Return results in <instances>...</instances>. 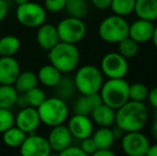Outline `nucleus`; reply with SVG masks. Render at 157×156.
<instances>
[{
	"mask_svg": "<svg viewBox=\"0 0 157 156\" xmlns=\"http://www.w3.org/2000/svg\"><path fill=\"white\" fill-rule=\"evenodd\" d=\"M19 151L23 156H48L52 152L47 138L34 133L28 134Z\"/></svg>",
	"mask_w": 157,
	"mask_h": 156,
	"instance_id": "obj_11",
	"label": "nucleus"
},
{
	"mask_svg": "<svg viewBox=\"0 0 157 156\" xmlns=\"http://www.w3.org/2000/svg\"><path fill=\"white\" fill-rule=\"evenodd\" d=\"M8 11H9V6L6 0H0V23L6 17Z\"/></svg>",
	"mask_w": 157,
	"mask_h": 156,
	"instance_id": "obj_40",
	"label": "nucleus"
},
{
	"mask_svg": "<svg viewBox=\"0 0 157 156\" xmlns=\"http://www.w3.org/2000/svg\"><path fill=\"white\" fill-rule=\"evenodd\" d=\"M147 156H157V142L154 144H151L147 150Z\"/></svg>",
	"mask_w": 157,
	"mask_h": 156,
	"instance_id": "obj_44",
	"label": "nucleus"
},
{
	"mask_svg": "<svg viewBox=\"0 0 157 156\" xmlns=\"http://www.w3.org/2000/svg\"><path fill=\"white\" fill-rule=\"evenodd\" d=\"M21 48V41L15 36L0 38V57H14Z\"/></svg>",
	"mask_w": 157,
	"mask_h": 156,
	"instance_id": "obj_25",
	"label": "nucleus"
},
{
	"mask_svg": "<svg viewBox=\"0 0 157 156\" xmlns=\"http://www.w3.org/2000/svg\"><path fill=\"white\" fill-rule=\"evenodd\" d=\"M101 103V98L99 93L95 94H81L74 104V112L79 115L91 116L92 111L95 109L97 105Z\"/></svg>",
	"mask_w": 157,
	"mask_h": 156,
	"instance_id": "obj_19",
	"label": "nucleus"
},
{
	"mask_svg": "<svg viewBox=\"0 0 157 156\" xmlns=\"http://www.w3.org/2000/svg\"><path fill=\"white\" fill-rule=\"evenodd\" d=\"M154 27H155V25L153 24V21L139 18L129 25L128 36L134 41H136L138 44L147 43L152 40Z\"/></svg>",
	"mask_w": 157,
	"mask_h": 156,
	"instance_id": "obj_15",
	"label": "nucleus"
},
{
	"mask_svg": "<svg viewBox=\"0 0 157 156\" xmlns=\"http://www.w3.org/2000/svg\"><path fill=\"white\" fill-rule=\"evenodd\" d=\"M61 156H87L85 154L82 150H81L80 146H68L66 149H64L63 151H61L59 153Z\"/></svg>",
	"mask_w": 157,
	"mask_h": 156,
	"instance_id": "obj_36",
	"label": "nucleus"
},
{
	"mask_svg": "<svg viewBox=\"0 0 157 156\" xmlns=\"http://www.w3.org/2000/svg\"><path fill=\"white\" fill-rule=\"evenodd\" d=\"M92 121L98 126L110 127L116 122V110L103 102L95 107V109L91 113Z\"/></svg>",
	"mask_w": 157,
	"mask_h": 156,
	"instance_id": "obj_18",
	"label": "nucleus"
},
{
	"mask_svg": "<svg viewBox=\"0 0 157 156\" xmlns=\"http://www.w3.org/2000/svg\"><path fill=\"white\" fill-rule=\"evenodd\" d=\"M149 120V110L143 102L128 100L116 110V124L124 133L142 131Z\"/></svg>",
	"mask_w": 157,
	"mask_h": 156,
	"instance_id": "obj_1",
	"label": "nucleus"
},
{
	"mask_svg": "<svg viewBox=\"0 0 157 156\" xmlns=\"http://www.w3.org/2000/svg\"><path fill=\"white\" fill-rule=\"evenodd\" d=\"M151 133L153 138L157 141V110L154 113V119H153V123H152L151 126Z\"/></svg>",
	"mask_w": 157,
	"mask_h": 156,
	"instance_id": "obj_42",
	"label": "nucleus"
},
{
	"mask_svg": "<svg viewBox=\"0 0 157 156\" xmlns=\"http://www.w3.org/2000/svg\"><path fill=\"white\" fill-rule=\"evenodd\" d=\"M147 100L150 102L152 107L157 110V87L153 88L152 90H149V95H147Z\"/></svg>",
	"mask_w": 157,
	"mask_h": 156,
	"instance_id": "obj_37",
	"label": "nucleus"
},
{
	"mask_svg": "<svg viewBox=\"0 0 157 156\" xmlns=\"http://www.w3.org/2000/svg\"><path fill=\"white\" fill-rule=\"evenodd\" d=\"M112 133H113V136H114L116 139H121L122 136L124 135V131H123L122 129L118 126H116L114 128H112Z\"/></svg>",
	"mask_w": 157,
	"mask_h": 156,
	"instance_id": "obj_43",
	"label": "nucleus"
},
{
	"mask_svg": "<svg viewBox=\"0 0 157 156\" xmlns=\"http://www.w3.org/2000/svg\"><path fill=\"white\" fill-rule=\"evenodd\" d=\"M41 124L37 109L31 106H27L25 108H21L16 116H15V126L21 128L26 134L34 133L35 129Z\"/></svg>",
	"mask_w": 157,
	"mask_h": 156,
	"instance_id": "obj_12",
	"label": "nucleus"
},
{
	"mask_svg": "<svg viewBox=\"0 0 157 156\" xmlns=\"http://www.w3.org/2000/svg\"><path fill=\"white\" fill-rule=\"evenodd\" d=\"M64 10L68 16L83 18L88 13L87 0H66Z\"/></svg>",
	"mask_w": 157,
	"mask_h": 156,
	"instance_id": "obj_28",
	"label": "nucleus"
},
{
	"mask_svg": "<svg viewBox=\"0 0 157 156\" xmlns=\"http://www.w3.org/2000/svg\"><path fill=\"white\" fill-rule=\"evenodd\" d=\"M47 13L43 6L36 2L28 1L17 6L16 19L21 25L27 28H37L46 21Z\"/></svg>",
	"mask_w": 157,
	"mask_h": 156,
	"instance_id": "obj_8",
	"label": "nucleus"
},
{
	"mask_svg": "<svg viewBox=\"0 0 157 156\" xmlns=\"http://www.w3.org/2000/svg\"><path fill=\"white\" fill-rule=\"evenodd\" d=\"M48 60L50 64L62 74H70L76 71L80 61V51L76 44L59 42L48 50Z\"/></svg>",
	"mask_w": 157,
	"mask_h": 156,
	"instance_id": "obj_2",
	"label": "nucleus"
},
{
	"mask_svg": "<svg viewBox=\"0 0 157 156\" xmlns=\"http://www.w3.org/2000/svg\"><path fill=\"white\" fill-rule=\"evenodd\" d=\"M94 156H114V152L110 149H97L94 152Z\"/></svg>",
	"mask_w": 157,
	"mask_h": 156,
	"instance_id": "obj_41",
	"label": "nucleus"
},
{
	"mask_svg": "<svg viewBox=\"0 0 157 156\" xmlns=\"http://www.w3.org/2000/svg\"><path fill=\"white\" fill-rule=\"evenodd\" d=\"M58 30L59 39L61 42L77 44L86 36L87 26L82 18L68 16L59 21L56 26Z\"/></svg>",
	"mask_w": 157,
	"mask_h": 156,
	"instance_id": "obj_7",
	"label": "nucleus"
},
{
	"mask_svg": "<svg viewBox=\"0 0 157 156\" xmlns=\"http://www.w3.org/2000/svg\"><path fill=\"white\" fill-rule=\"evenodd\" d=\"M47 140L52 151L60 153L61 151H63L64 149L72 144L73 136L67 125L60 124L52 127V131L48 134Z\"/></svg>",
	"mask_w": 157,
	"mask_h": 156,
	"instance_id": "obj_14",
	"label": "nucleus"
},
{
	"mask_svg": "<svg viewBox=\"0 0 157 156\" xmlns=\"http://www.w3.org/2000/svg\"><path fill=\"white\" fill-rule=\"evenodd\" d=\"M37 82H39V79H37L36 74L31 71H25L19 73L13 86L18 93H26L32 88L36 87Z\"/></svg>",
	"mask_w": 157,
	"mask_h": 156,
	"instance_id": "obj_23",
	"label": "nucleus"
},
{
	"mask_svg": "<svg viewBox=\"0 0 157 156\" xmlns=\"http://www.w3.org/2000/svg\"><path fill=\"white\" fill-rule=\"evenodd\" d=\"M36 32V42L42 49L49 50L54 47L56 44L60 42L57 27L52 24H45L37 27Z\"/></svg>",
	"mask_w": 157,
	"mask_h": 156,
	"instance_id": "obj_17",
	"label": "nucleus"
},
{
	"mask_svg": "<svg viewBox=\"0 0 157 156\" xmlns=\"http://www.w3.org/2000/svg\"><path fill=\"white\" fill-rule=\"evenodd\" d=\"M67 127L73 138L82 140L85 138L91 137L93 133V121L89 116L75 113L68 120Z\"/></svg>",
	"mask_w": 157,
	"mask_h": 156,
	"instance_id": "obj_13",
	"label": "nucleus"
},
{
	"mask_svg": "<svg viewBox=\"0 0 157 156\" xmlns=\"http://www.w3.org/2000/svg\"><path fill=\"white\" fill-rule=\"evenodd\" d=\"M128 62L119 52H108L101 61V71L107 78H125L128 73Z\"/></svg>",
	"mask_w": 157,
	"mask_h": 156,
	"instance_id": "obj_9",
	"label": "nucleus"
},
{
	"mask_svg": "<svg viewBox=\"0 0 157 156\" xmlns=\"http://www.w3.org/2000/svg\"><path fill=\"white\" fill-rule=\"evenodd\" d=\"M150 146L149 138L141 133V131H126L121 138L122 151L129 156L147 155Z\"/></svg>",
	"mask_w": 157,
	"mask_h": 156,
	"instance_id": "obj_10",
	"label": "nucleus"
},
{
	"mask_svg": "<svg viewBox=\"0 0 157 156\" xmlns=\"http://www.w3.org/2000/svg\"><path fill=\"white\" fill-rule=\"evenodd\" d=\"M139 51V44L129 36L123 39L118 43V52L124 58L130 59L137 56Z\"/></svg>",
	"mask_w": 157,
	"mask_h": 156,
	"instance_id": "obj_29",
	"label": "nucleus"
},
{
	"mask_svg": "<svg viewBox=\"0 0 157 156\" xmlns=\"http://www.w3.org/2000/svg\"><path fill=\"white\" fill-rule=\"evenodd\" d=\"M13 1H14L17 6H21V4H24V3H26V2H28L29 0H13Z\"/></svg>",
	"mask_w": 157,
	"mask_h": 156,
	"instance_id": "obj_46",
	"label": "nucleus"
},
{
	"mask_svg": "<svg viewBox=\"0 0 157 156\" xmlns=\"http://www.w3.org/2000/svg\"><path fill=\"white\" fill-rule=\"evenodd\" d=\"M36 109L41 123H44L49 127L64 124L70 113L66 102L59 96L46 97Z\"/></svg>",
	"mask_w": 157,
	"mask_h": 156,
	"instance_id": "obj_3",
	"label": "nucleus"
},
{
	"mask_svg": "<svg viewBox=\"0 0 157 156\" xmlns=\"http://www.w3.org/2000/svg\"><path fill=\"white\" fill-rule=\"evenodd\" d=\"M26 96H27L29 106L34 107V108H37L46 98L45 92H44L41 88H37V86L32 88V89L29 90L28 92H26Z\"/></svg>",
	"mask_w": 157,
	"mask_h": 156,
	"instance_id": "obj_32",
	"label": "nucleus"
},
{
	"mask_svg": "<svg viewBox=\"0 0 157 156\" xmlns=\"http://www.w3.org/2000/svg\"><path fill=\"white\" fill-rule=\"evenodd\" d=\"M56 91L57 96H59L64 101L72 98L75 94V91H77L74 83V79L67 77V76L61 77L59 82L56 85Z\"/></svg>",
	"mask_w": 157,
	"mask_h": 156,
	"instance_id": "obj_27",
	"label": "nucleus"
},
{
	"mask_svg": "<svg viewBox=\"0 0 157 156\" xmlns=\"http://www.w3.org/2000/svg\"><path fill=\"white\" fill-rule=\"evenodd\" d=\"M129 24L125 17L112 14L101 21L98 26V36L106 43L118 44L128 36Z\"/></svg>",
	"mask_w": 157,
	"mask_h": 156,
	"instance_id": "obj_6",
	"label": "nucleus"
},
{
	"mask_svg": "<svg viewBox=\"0 0 157 156\" xmlns=\"http://www.w3.org/2000/svg\"><path fill=\"white\" fill-rule=\"evenodd\" d=\"M76 90L80 94L98 93L104 83V75L98 67L94 65H83L76 71L74 76Z\"/></svg>",
	"mask_w": 157,
	"mask_h": 156,
	"instance_id": "obj_5",
	"label": "nucleus"
},
{
	"mask_svg": "<svg viewBox=\"0 0 157 156\" xmlns=\"http://www.w3.org/2000/svg\"><path fill=\"white\" fill-rule=\"evenodd\" d=\"M98 93L104 104L117 110L129 100V83L124 78H108Z\"/></svg>",
	"mask_w": 157,
	"mask_h": 156,
	"instance_id": "obj_4",
	"label": "nucleus"
},
{
	"mask_svg": "<svg viewBox=\"0 0 157 156\" xmlns=\"http://www.w3.org/2000/svg\"><path fill=\"white\" fill-rule=\"evenodd\" d=\"M112 0H91L92 4L98 10H106L110 6Z\"/></svg>",
	"mask_w": 157,
	"mask_h": 156,
	"instance_id": "obj_38",
	"label": "nucleus"
},
{
	"mask_svg": "<svg viewBox=\"0 0 157 156\" xmlns=\"http://www.w3.org/2000/svg\"><path fill=\"white\" fill-rule=\"evenodd\" d=\"M81 150L85 152L86 155H93L94 152L96 151V146H95L93 139L92 137H88L85 139L81 140V144H80Z\"/></svg>",
	"mask_w": 157,
	"mask_h": 156,
	"instance_id": "obj_35",
	"label": "nucleus"
},
{
	"mask_svg": "<svg viewBox=\"0 0 157 156\" xmlns=\"http://www.w3.org/2000/svg\"><path fill=\"white\" fill-rule=\"evenodd\" d=\"M66 0H44V8L46 12L59 13L65 8Z\"/></svg>",
	"mask_w": 157,
	"mask_h": 156,
	"instance_id": "obj_34",
	"label": "nucleus"
},
{
	"mask_svg": "<svg viewBox=\"0 0 157 156\" xmlns=\"http://www.w3.org/2000/svg\"><path fill=\"white\" fill-rule=\"evenodd\" d=\"M18 92L13 85H0V108L11 109L15 106Z\"/></svg>",
	"mask_w": 157,
	"mask_h": 156,
	"instance_id": "obj_26",
	"label": "nucleus"
},
{
	"mask_svg": "<svg viewBox=\"0 0 157 156\" xmlns=\"http://www.w3.org/2000/svg\"><path fill=\"white\" fill-rule=\"evenodd\" d=\"M19 73L21 67L14 57H0V85H13Z\"/></svg>",
	"mask_w": 157,
	"mask_h": 156,
	"instance_id": "obj_16",
	"label": "nucleus"
},
{
	"mask_svg": "<svg viewBox=\"0 0 157 156\" xmlns=\"http://www.w3.org/2000/svg\"><path fill=\"white\" fill-rule=\"evenodd\" d=\"M26 137L27 134L15 125L2 133V141L9 148H19Z\"/></svg>",
	"mask_w": 157,
	"mask_h": 156,
	"instance_id": "obj_24",
	"label": "nucleus"
},
{
	"mask_svg": "<svg viewBox=\"0 0 157 156\" xmlns=\"http://www.w3.org/2000/svg\"><path fill=\"white\" fill-rule=\"evenodd\" d=\"M37 79L43 86L47 88H54L59 82V80L62 77V73L59 71L57 67H55L52 64L43 65L39 70L36 74Z\"/></svg>",
	"mask_w": 157,
	"mask_h": 156,
	"instance_id": "obj_21",
	"label": "nucleus"
},
{
	"mask_svg": "<svg viewBox=\"0 0 157 156\" xmlns=\"http://www.w3.org/2000/svg\"><path fill=\"white\" fill-rule=\"evenodd\" d=\"M91 137L97 149H111L116 140L112 133V128L105 126H99L97 131L92 133Z\"/></svg>",
	"mask_w": 157,
	"mask_h": 156,
	"instance_id": "obj_22",
	"label": "nucleus"
},
{
	"mask_svg": "<svg viewBox=\"0 0 157 156\" xmlns=\"http://www.w3.org/2000/svg\"><path fill=\"white\" fill-rule=\"evenodd\" d=\"M149 95V89L142 82H135L129 85V100L136 102H144Z\"/></svg>",
	"mask_w": 157,
	"mask_h": 156,
	"instance_id": "obj_31",
	"label": "nucleus"
},
{
	"mask_svg": "<svg viewBox=\"0 0 157 156\" xmlns=\"http://www.w3.org/2000/svg\"><path fill=\"white\" fill-rule=\"evenodd\" d=\"M152 42H153L154 46H155V48L157 49V25L154 27V32H153V36H152Z\"/></svg>",
	"mask_w": 157,
	"mask_h": 156,
	"instance_id": "obj_45",
	"label": "nucleus"
},
{
	"mask_svg": "<svg viewBox=\"0 0 157 156\" xmlns=\"http://www.w3.org/2000/svg\"><path fill=\"white\" fill-rule=\"evenodd\" d=\"M15 106L19 107V108H25V107L29 106L26 93H18V96H17V98H16V103H15Z\"/></svg>",
	"mask_w": 157,
	"mask_h": 156,
	"instance_id": "obj_39",
	"label": "nucleus"
},
{
	"mask_svg": "<svg viewBox=\"0 0 157 156\" xmlns=\"http://www.w3.org/2000/svg\"><path fill=\"white\" fill-rule=\"evenodd\" d=\"M15 124V116L10 109L0 108V134Z\"/></svg>",
	"mask_w": 157,
	"mask_h": 156,
	"instance_id": "obj_33",
	"label": "nucleus"
},
{
	"mask_svg": "<svg viewBox=\"0 0 157 156\" xmlns=\"http://www.w3.org/2000/svg\"><path fill=\"white\" fill-rule=\"evenodd\" d=\"M134 12L138 18L155 21L157 19V0H136Z\"/></svg>",
	"mask_w": 157,
	"mask_h": 156,
	"instance_id": "obj_20",
	"label": "nucleus"
},
{
	"mask_svg": "<svg viewBox=\"0 0 157 156\" xmlns=\"http://www.w3.org/2000/svg\"><path fill=\"white\" fill-rule=\"evenodd\" d=\"M136 0H112L109 8L113 14L126 17L134 13Z\"/></svg>",
	"mask_w": 157,
	"mask_h": 156,
	"instance_id": "obj_30",
	"label": "nucleus"
}]
</instances>
